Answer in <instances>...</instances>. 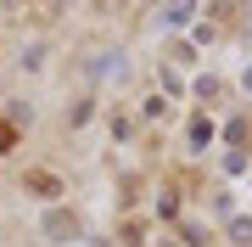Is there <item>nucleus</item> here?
Segmentation results:
<instances>
[{"label": "nucleus", "mask_w": 252, "mask_h": 247, "mask_svg": "<svg viewBox=\"0 0 252 247\" xmlns=\"http://www.w3.org/2000/svg\"><path fill=\"white\" fill-rule=\"evenodd\" d=\"M6 146H11V129H0V152H6Z\"/></svg>", "instance_id": "obj_1"}]
</instances>
